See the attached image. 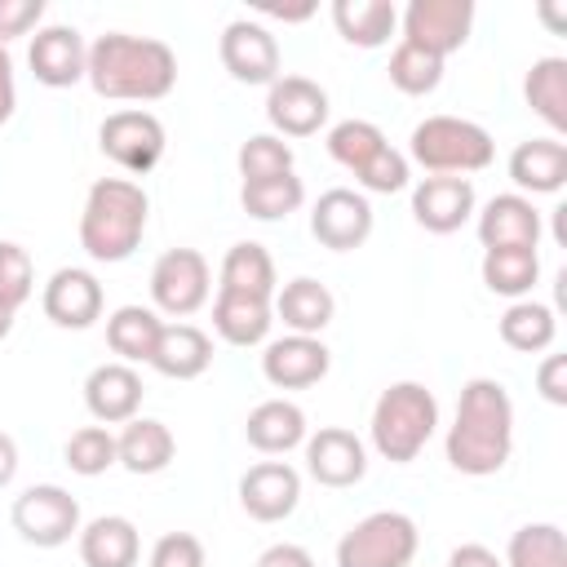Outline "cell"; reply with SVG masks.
I'll list each match as a JSON object with an SVG mask.
<instances>
[{
    "mask_svg": "<svg viewBox=\"0 0 567 567\" xmlns=\"http://www.w3.org/2000/svg\"><path fill=\"white\" fill-rule=\"evenodd\" d=\"M306 470L323 487H354L368 474V447L354 430L323 425L319 434H306Z\"/></svg>",
    "mask_w": 567,
    "mask_h": 567,
    "instance_id": "obj_16",
    "label": "cell"
},
{
    "mask_svg": "<svg viewBox=\"0 0 567 567\" xmlns=\"http://www.w3.org/2000/svg\"><path fill=\"white\" fill-rule=\"evenodd\" d=\"M332 368V350L319 341V337H279L266 346L261 354V377L275 385V390H306L315 381H323Z\"/></svg>",
    "mask_w": 567,
    "mask_h": 567,
    "instance_id": "obj_17",
    "label": "cell"
},
{
    "mask_svg": "<svg viewBox=\"0 0 567 567\" xmlns=\"http://www.w3.org/2000/svg\"><path fill=\"white\" fill-rule=\"evenodd\" d=\"M447 465L470 478L501 474L514 452V403L509 390L492 377H474L461 385L456 421L447 430Z\"/></svg>",
    "mask_w": 567,
    "mask_h": 567,
    "instance_id": "obj_1",
    "label": "cell"
},
{
    "mask_svg": "<svg viewBox=\"0 0 567 567\" xmlns=\"http://www.w3.org/2000/svg\"><path fill=\"white\" fill-rule=\"evenodd\" d=\"M13 315H18V310H13V306L0 297V341H4V337H9V328H13Z\"/></svg>",
    "mask_w": 567,
    "mask_h": 567,
    "instance_id": "obj_52",
    "label": "cell"
},
{
    "mask_svg": "<svg viewBox=\"0 0 567 567\" xmlns=\"http://www.w3.org/2000/svg\"><path fill=\"white\" fill-rule=\"evenodd\" d=\"M151 567H204V545L190 532H168L155 540Z\"/></svg>",
    "mask_w": 567,
    "mask_h": 567,
    "instance_id": "obj_43",
    "label": "cell"
},
{
    "mask_svg": "<svg viewBox=\"0 0 567 567\" xmlns=\"http://www.w3.org/2000/svg\"><path fill=\"white\" fill-rule=\"evenodd\" d=\"M447 567H505L487 545H478V540H470V545H456L452 554H447Z\"/></svg>",
    "mask_w": 567,
    "mask_h": 567,
    "instance_id": "obj_47",
    "label": "cell"
},
{
    "mask_svg": "<svg viewBox=\"0 0 567 567\" xmlns=\"http://www.w3.org/2000/svg\"><path fill=\"white\" fill-rule=\"evenodd\" d=\"M80 558L84 567H137L142 540L124 514H102L80 527Z\"/></svg>",
    "mask_w": 567,
    "mask_h": 567,
    "instance_id": "obj_26",
    "label": "cell"
},
{
    "mask_svg": "<svg viewBox=\"0 0 567 567\" xmlns=\"http://www.w3.org/2000/svg\"><path fill=\"white\" fill-rule=\"evenodd\" d=\"M412 159L430 173V177H465L492 164L496 142L483 124L461 120V115H425L412 137H408Z\"/></svg>",
    "mask_w": 567,
    "mask_h": 567,
    "instance_id": "obj_5",
    "label": "cell"
},
{
    "mask_svg": "<svg viewBox=\"0 0 567 567\" xmlns=\"http://www.w3.org/2000/svg\"><path fill=\"white\" fill-rule=\"evenodd\" d=\"M359 177V186L363 190H377V195H394V190H403L408 186V155H399L390 142L354 173Z\"/></svg>",
    "mask_w": 567,
    "mask_h": 567,
    "instance_id": "obj_42",
    "label": "cell"
},
{
    "mask_svg": "<svg viewBox=\"0 0 567 567\" xmlns=\"http://www.w3.org/2000/svg\"><path fill=\"white\" fill-rule=\"evenodd\" d=\"M270 323H275V310L261 297L217 292V301H213V328L230 346H261L266 332H270Z\"/></svg>",
    "mask_w": 567,
    "mask_h": 567,
    "instance_id": "obj_29",
    "label": "cell"
},
{
    "mask_svg": "<svg viewBox=\"0 0 567 567\" xmlns=\"http://www.w3.org/2000/svg\"><path fill=\"white\" fill-rule=\"evenodd\" d=\"M217 292H239V297H261L270 301L275 297V261L261 244L252 239H239L226 248L221 257V284Z\"/></svg>",
    "mask_w": 567,
    "mask_h": 567,
    "instance_id": "obj_28",
    "label": "cell"
},
{
    "mask_svg": "<svg viewBox=\"0 0 567 567\" xmlns=\"http://www.w3.org/2000/svg\"><path fill=\"white\" fill-rule=\"evenodd\" d=\"M310 235L332 248V252H350L372 235V204L368 195L350 190V186H332L315 199L310 208Z\"/></svg>",
    "mask_w": 567,
    "mask_h": 567,
    "instance_id": "obj_11",
    "label": "cell"
},
{
    "mask_svg": "<svg viewBox=\"0 0 567 567\" xmlns=\"http://www.w3.org/2000/svg\"><path fill=\"white\" fill-rule=\"evenodd\" d=\"M151 199L128 177H97L80 213V248L93 261H124L146 235Z\"/></svg>",
    "mask_w": 567,
    "mask_h": 567,
    "instance_id": "obj_3",
    "label": "cell"
},
{
    "mask_svg": "<svg viewBox=\"0 0 567 567\" xmlns=\"http://www.w3.org/2000/svg\"><path fill=\"white\" fill-rule=\"evenodd\" d=\"M62 456H66V465H71L75 474L97 478V474H106V470L115 465V434H111L106 425H80V430L66 439Z\"/></svg>",
    "mask_w": 567,
    "mask_h": 567,
    "instance_id": "obj_39",
    "label": "cell"
},
{
    "mask_svg": "<svg viewBox=\"0 0 567 567\" xmlns=\"http://www.w3.org/2000/svg\"><path fill=\"white\" fill-rule=\"evenodd\" d=\"M434 425H439V399L421 381H394L390 390H381L372 408V447L385 461L408 465L425 452Z\"/></svg>",
    "mask_w": 567,
    "mask_h": 567,
    "instance_id": "obj_4",
    "label": "cell"
},
{
    "mask_svg": "<svg viewBox=\"0 0 567 567\" xmlns=\"http://www.w3.org/2000/svg\"><path fill=\"white\" fill-rule=\"evenodd\" d=\"M97 146L124 173H151L164 155V124L151 111H137V106L111 111L97 128Z\"/></svg>",
    "mask_w": 567,
    "mask_h": 567,
    "instance_id": "obj_9",
    "label": "cell"
},
{
    "mask_svg": "<svg viewBox=\"0 0 567 567\" xmlns=\"http://www.w3.org/2000/svg\"><path fill=\"white\" fill-rule=\"evenodd\" d=\"M13 474H18V443H13V434L0 430V487H9Z\"/></svg>",
    "mask_w": 567,
    "mask_h": 567,
    "instance_id": "obj_49",
    "label": "cell"
},
{
    "mask_svg": "<svg viewBox=\"0 0 567 567\" xmlns=\"http://www.w3.org/2000/svg\"><path fill=\"white\" fill-rule=\"evenodd\" d=\"M266 120L275 124V137H310L328 124V93L323 84L306 75H279L266 93Z\"/></svg>",
    "mask_w": 567,
    "mask_h": 567,
    "instance_id": "obj_12",
    "label": "cell"
},
{
    "mask_svg": "<svg viewBox=\"0 0 567 567\" xmlns=\"http://www.w3.org/2000/svg\"><path fill=\"white\" fill-rule=\"evenodd\" d=\"M527 106L554 128L567 133V58H536L523 80Z\"/></svg>",
    "mask_w": 567,
    "mask_h": 567,
    "instance_id": "obj_32",
    "label": "cell"
},
{
    "mask_svg": "<svg viewBox=\"0 0 567 567\" xmlns=\"http://www.w3.org/2000/svg\"><path fill=\"white\" fill-rule=\"evenodd\" d=\"M40 306H44V319L58 323V328H93L102 319V284L93 270H80V266H62L49 275L44 292H40Z\"/></svg>",
    "mask_w": 567,
    "mask_h": 567,
    "instance_id": "obj_15",
    "label": "cell"
},
{
    "mask_svg": "<svg viewBox=\"0 0 567 567\" xmlns=\"http://www.w3.org/2000/svg\"><path fill=\"white\" fill-rule=\"evenodd\" d=\"M261 13L266 18H279V22H306L315 13V4L310 0L306 4H261Z\"/></svg>",
    "mask_w": 567,
    "mask_h": 567,
    "instance_id": "obj_50",
    "label": "cell"
},
{
    "mask_svg": "<svg viewBox=\"0 0 567 567\" xmlns=\"http://www.w3.org/2000/svg\"><path fill=\"white\" fill-rule=\"evenodd\" d=\"M44 18V0H0V44L27 35L31 27H40Z\"/></svg>",
    "mask_w": 567,
    "mask_h": 567,
    "instance_id": "obj_44",
    "label": "cell"
},
{
    "mask_svg": "<svg viewBox=\"0 0 567 567\" xmlns=\"http://www.w3.org/2000/svg\"><path fill=\"white\" fill-rule=\"evenodd\" d=\"M536 390L545 403L567 408V354H545V363L536 368Z\"/></svg>",
    "mask_w": 567,
    "mask_h": 567,
    "instance_id": "obj_45",
    "label": "cell"
},
{
    "mask_svg": "<svg viewBox=\"0 0 567 567\" xmlns=\"http://www.w3.org/2000/svg\"><path fill=\"white\" fill-rule=\"evenodd\" d=\"M164 319L151 306H120L106 319V346L120 354V363H151Z\"/></svg>",
    "mask_w": 567,
    "mask_h": 567,
    "instance_id": "obj_31",
    "label": "cell"
},
{
    "mask_svg": "<svg viewBox=\"0 0 567 567\" xmlns=\"http://www.w3.org/2000/svg\"><path fill=\"white\" fill-rule=\"evenodd\" d=\"M13 106H18V89H13V58H9V49L0 44V124L13 115Z\"/></svg>",
    "mask_w": 567,
    "mask_h": 567,
    "instance_id": "obj_48",
    "label": "cell"
},
{
    "mask_svg": "<svg viewBox=\"0 0 567 567\" xmlns=\"http://www.w3.org/2000/svg\"><path fill=\"white\" fill-rule=\"evenodd\" d=\"M554 337H558V319H554V310L545 301H527L523 297L501 315V341L509 350H518V354H540V350L554 346Z\"/></svg>",
    "mask_w": 567,
    "mask_h": 567,
    "instance_id": "obj_34",
    "label": "cell"
},
{
    "mask_svg": "<svg viewBox=\"0 0 567 567\" xmlns=\"http://www.w3.org/2000/svg\"><path fill=\"white\" fill-rule=\"evenodd\" d=\"M540 13H545V22H549V27H563V13H558V9H554V4H545V9H540Z\"/></svg>",
    "mask_w": 567,
    "mask_h": 567,
    "instance_id": "obj_53",
    "label": "cell"
},
{
    "mask_svg": "<svg viewBox=\"0 0 567 567\" xmlns=\"http://www.w3.org/2000/svg\"><path fill=\"white\" fill-rule=\"evenodd\" d=\"M385 71H390V84H394L399 93H408V97H425V93H434L439 80H443V58L425 53L421 44L399 40L394 53H390V66H385Z\"/></svg>",
    "mask_w": 567,
    "mask_h": 567,
    "instance_id": "obj_37",
    "label": "cell"
},
{
    "mask_svg": "<svg viewBox=\"0 0 567 567\" xmlns=\"http://www.w3.org/2000/svg\"><path fill=\"white\" fill-rule=\"evenodd\" d=\"M31 292H35V270H31L27 248L13 239H0V297L18 310Z\"/></svg>",
    "mask_w": 567,
    "mask_h": 567,
    "instance_id": "obj_41",
    "label": "cell"
},
{
    "mask_svg": "<svg viewBox=\"0 0 567 567\" xmlns=\"http://www.w3.org/2000/svg\"><path fill=\"white\" fill-rule=\"evenodd\" d=\"M421 532L399 509H377L359 518L337 540V567H408L416 558Z\"/></svg>",
    "mask_w": 567,
    "mask_h": 567,
    "instance_id": "obj_6",
    "label": "cell"
},
{
    "mask_svg": "<svg viewBox=\"0 0 567 567\" xmlns=\"http://www.w3.org/2000/svg\"><path fill=\"white\" fill-rule=\"evenodd\" d=\"M9 518H13V532L27 545H35V549H58L71 536H80V501L66 487H58V483L27 487L13 501Z\"/></svg>",
    "mask_w": 567,
    "mask_h": 567,
    "instance_id": "obj_7",
    "label": "cell"
},
{
    "mask_svg": "<svg viewBox=\"0 0 567 567\" xmlns=\"http://www.w3.org/2000/svg\"><path fill=\"white\" fill-rule=\"evenodd\" d=\"M27 62H31V75L49 89H71L84 80V66H89V44L80 40L75 27L66 22H49L31 35V49H27Z\"/></svg>",
    "mask_w": 567,
    "mask_h": 567,
    "instance_id": "obj_14",
    "label": "cell"
},
{
    "mask_svg": "<svg viewBox=\"0 0 567 567\" xmlns=\"http://www.w3.org/2000/svg\"><path fill=\"white\" fill-rule=\"evenodd\" d=\"M301 199H306V186H301L297 173H279V177H261V182H244L239 186V204L257 221H279L288 213H297Z\"/></svg>",
    "mask_w": 567,
    "mask_h": 567,
    "instance_id": "obj_35",
    "label": "cell"
},
{
    "mask_svg": "<svg viewBox=\"0 0 567 567\" xmlns=\"http://www.w3.org/2000/svg\"><path fill=\"white\" fill-rule=\"evenodd\" d=\"M403 40L421 44L434 58L456 53L474 27V0H412L403 9Z\"/></svg>",
    "mask_w": 567,
    "mask_h": 567,
    "instance_id": "obj_10",
    "label": "cell"
},
{
    "mask_svg": "<svg viewBox=\"0 0 567 567\" xmlns=\"http://www.w3.org/2000/svg\"><path fill=\"white\" fill-rule=\"evenodd\" d=\"M412 217L430 235H452L474 217V182L470 177H421L412 186Z\"/></svg>",
    "mask_w": 567,
    "mask_h": 567,
    "instance_id": "obj_19",
    "label": "cell"
},
{
    "mask_svg": "<svg viewBox=\"0 0 567 567\" xmlns=\"http://www.w3.org/2000/svg\"><path fill=\"white\" fill-rule=\"evenodd\" d=\"M554 239H558V244H567V204H558V208H554Z\"/></svg>",
    "mask_w": 567,
    "mask_h": 567,
    "instance_id": "obj_51",
    "label": "cell"
},
{
    "mask_svg": "<svg viewBox=\"0 0 567 567\" xmlns=\"http://www.w3.org/2000/svg\"><path fill=\"white\" fill-rule=\"evenodd\" d=\"M84 408L93 412V421L102 425H124L137 416L142 408V377L133 372V363H97L84 381Z\"/></svg>",
    "mask_w": 567,
    "mask_h": 567,
    "instance_id": "obj_21",
    "label": "cell"
},
{
    "mask_svg": "<svg viewBox=\"0 0 567 567\" xmlns=\"http://www.w3.org/2000/svg\"><path fill=\"white\" fill-rule=\"evenodd\" d=\"M301 501V474L288 461H261L239 478V505L257 523H279Z\"/></svg>",
    "mask_w": 567,
    "mask_h": 567,
    "instance_id": "obj_18",
    "label": "cell"
},
{
    "mask_svg": "<svg viewBox=\"0 0 567 567\" xmlns=\"http://www.w3.org/2000/svg\"><path fill=\"white\" fill-rule=\"evenodd\" d=\"M173 452H177L173 430L155 416H133L115 434V465H124L128 474H159L168 470Z\"/></svg>",
    "mask_w": 567,
    "mask_h": 567,
    "instance_id": "obj_25",
    "label": "cell"
},
{
    "mask_svg": "<svg viewBox=\"0 0 567 567\" xmlns=\"http://www.w3.org/2000/svg\"><path fill=\"white\" fill-rule=\"evenodd\" d=\"M381 146H385V133L372 120H341L328 128V155L350 173H359Z\"/></svg>",
    "mask_w": 567,
    "mask_h": 567,
    "instance_id": "obj_38",
    "label": "cell"
},
{
    "mask_svg": "<svg viewBox=\"0 0 567 567\" xmlns=\"http://www.w3.org/2000/svg\"><path fill=\"white\" fill-rule=\"evenodd\" d=\"M270 310L284 319L288 332H297V337H319V332L332 323L337 301H332L328 284H319V279H310V275H297V279H288L284 288H275Z\"/></svg>",
    "mask_w": 567,
    "mask_h": 567,
    "instance_id": "obj_23",
    "label": "cell"
},
{
    "mask_svg": "<svg viewBox=\"0 0 567 567\" xmlns=\"http://www.w3.org/2000/svg\"><path fill=\"white\" fill-rule=\"evenodd\" d=\"M478 244L483 248H536L540 244V208L518 190L492 195L478 213Z\"/></svg>",
    "mask_w": 567,
    "mask_h": 567,
    "instance_id": "obj_20",
    "label": "cell"
},
{
    "mask_svg": "<svg viewBox=\"0 0 567 567\" xmlns=\"http://www.w3.org/2000/svg\"><path fill=\"white\" fill-rule=\"evenodd\" d=\"M213 363V337L195 323H164L159 328V341H155V354H151V368L168 381H190L199 372H208Z\"/></svg>",
    "mask_w": 567,
    "mask_h": 567,
    "instance_id": "obj_24",
    "label": "cell"
},
{
    "mask_svg": "<svg viewBox=\"0 0 567 567\" xmlns=\"http://www.w3.org/2000/svg\"><path fill=\"white\" fill-rule=\"evenodd\" d=\"M208 292H213V270L195 248H168L151 266V301L173 319L195 315L208 301Z\"/></svg>",
    "mask_w": 567,
    "mask_h": 567,
    "instance_id": "obj_8",
    "label": "cell"
},
{
    "mask_svg": "<svg viewBox=\"0 0 567 567\" xmlns=\"http://www.w3.org/2000/svg\"><path fill=\"white\" fill-rule=\"evenodd\" d=\"M221 66L239 80V84H275L279 80V44L261 22L235 18L221 31Z\"/></svg>",
    "mask_w": 567,
    "mask_h": 567,
    "instance_id": "obj_13",
    "label": "cell"
},
{
    "mask_svg": "<svg viewBox=\"0 0 567 567\" xmlns=\"http://www.w3.org/2000/svg\"><path fill=\"white\" fill-rule=\"evenodd\" d=\"M505 567H567V540L558 523H527L509 536Z\"/></svg>",
    "mask_w": 567,
    "mask_h": 567,
    "instance_id": "obj_36",
    "label": "cell"
},
{
    "mask_svg": "<svg viewBox=\"0 0 567 567\" xmlns=\"http://www.w3.org/2000/svg\"><path fill=\"white\" fill-rule=\"evenodd\" d=\"M257 567H315V558H310V549H301V545H292V540H279V545L261 549Z\"/></svg>",
    "mask_w": 567,
    "mask_h": 567,
    "instance_id": "obj_46",
    "label": "cell"
},
{
    "mask_svg": "<svg viewBox=\"0 0 567 567\" xmlns=\"http://www.w3.org/2000/svg\"><path fill=\"white\" fill-rule=\"evenodd\" d=\"M509 182L527 195H558L567 186V146L558 137H527L509 151Z\"/></svg>",
    "mask_w": 567,
    "mask_h": 567,
    "instance_id": "obj_22",
    "label": "cell"
},
{
    "mask_svg": "<svg viewBox=\"0 0 567 567\" xmlns=\"http://www.w3.org/2000/svg\"><path fill=\"white\" fill-rule=\"evenodd\" d=\"M244 434L257 452L266 456H279V452H292L297 443H306V412L292 403V399H266L248 412L244 421Z\"/></svg>",
    "mask_w": 567,
    "mask_h": 567,
    "instance_id": "obj_27",
    "label": "cell"
},
{
    "mask_svg": "<svg viewBox=\"0 0 567 567\" xmlns=\"http://www.w3.org/2000/svg\"><path fill=\"white\" fill-rule=\"evenodd\" d=\"M332 22H337L346 44L377 49V44H385L394 35L399 9L390 0H332Z\"/></svg>",
    "mask_w": 567,
    "mask_h": 567,
    "instance_id": "obj_30",
    "label": "cell"
},
{
    "mask_svg": "<svg viewBox=\"0 0 567 567\" xmlns=\"http://www.w3.org/2000/svg\"><path fill=\"white\" fill-rule=\"evenodd\" d=\"M239 177L244 182H261V177H279V173H292V146L275 133H252L244 146H239Z\"/></svg>",
    "mask_w": 567,
    "mask_h": 567,
    "instance_id": "obj_40",
    "label": "cell"
},
{
    "mask_svg": "<svg viewBox=\"0 0 567 567\" xmlns=\"http://www.w3.org/2000/svg\"><path fill=\"white\" fill-rule=\"evenodd\" d=\"M84 80L111 102H159L177 84V53L151 35L106 31L89 44Z\"/></svg>",
    "mask_w": 567,
    "mask_h": 567,
    "instance_id": "obj_2",
    "label": "cell"
},
{
    "mask_svg": "<svg viewBox=\"0 0 567 567\" xmlns=\"http://www.w3.org/2000/svg\"><path fill=\"white\" fill-rule=\"evenodd\" d=\"M540 279L536 248H483V284L501 297L523 301Z\"/></svg>",
    "mask_w": 567,
    "mask_h": 567,
    "instance_id": "obj_33",
    "label": "cell"
}]
</instances>
